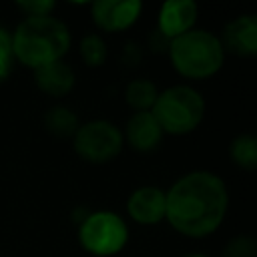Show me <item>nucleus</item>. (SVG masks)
<instances>
[{
	"label": "nucleus",
	"instance_id": "16",
	"mask_svg": "<svg viewBox=\"0 0 257 257\" xmlns=\"http://www.w3.org/2000/svg\"><path fill=\"white\" fill-rule=\"evenodd\" d=\"M80 56L84 58V62L88 66H100L106 58V46H104L102 38L96 34L84 36L80 42Z\"/></svg>",
	"mask_w": 257,
	"mask_h": 257
},
{
	"label": "nucleus",
	"instance_id": "15",
	"mask_svg": "<svg viewBox=\"0 0 257 257\" xmlns=\"http://www.w3.org/2000/svg\"><path fill=\"white\" fill-rule=\"evenodd\" d=\"M231 157L239 167L253 171L257 167V141L249 135L237 137L231 145Z\"/></svg>",
	"mask_w": 257,
	"mask_h": 257
},
{
	"label": "nucleus",
	"instance_id": "7",
	"mask_svg": "<svg viewBox=\"0 0 257 257\" xmlns=\"http://www.w3.org/2000/svg\"><path fill=\"white\" fill-rule=\"evenodd\" d=\"M143 4L139 0H98L92 2V20L108 32H118L128 28L141 12Z\"/></svg>",
	"mask_w": 257,
	"mask_h": 257
},
{
	"label": "nucleus",
	"instance_id": "17",
	"mask_svg": "<svg viewBox=\"0 0 257 257\" xmlns=\"http://www.w3.org/2000/svg\"><path fill=\"white\" fill-rule=\"evenodd\" d=\"M223 257H257V245L253 237H235L227 243Z\"/></svg>",
	"mask_w": 257,
	"mask_h": 257
},
{
	"label": "nucleus",
	"instance_id": "14",
	"mask_svg": "<svg viewBox=\"0 0 257 257\" xmlns=\"http://www.w3.org/2000/svg\"><path fill=\"white\" fill-rule=\"evenodd\" d=\"M44 124L46 128L56 135V137H70L76 133L78 128V118L76 114L70 110V108H64V106H54L46 112L44 116Z\"/></svg>",
	"mask_w": 257,
	"mask_h": 257
},
{
	"label": "nucleus",
	"instance_id": "12",
	"mask_svg": "<svg viewBox=\"0 0 257 257\" xmlns=\"http://www.w3.org/2000/svg\"><path fill=\"white\" fill-rule=\"evenodd\" d=\"M36 84L46 94L62 96L74 86V72L68 64L56 60L36 68Z\"/></svg>",
	"mask_w": 257,
	"mask_h": 257
},
{
	"label": "nucleus",
	"instance_id": "1",
	"mask_svg": "<svg viewBox=\"0 0 257 257\" xmlns=\"http://www.w3.org/2000/svg\"><path fill=\"white\" fill-rule=\"evenodd\" d=\"M225 213V183L209 171L189 173L165 193V217L183 235L205 237L213 233Z\"/></svg>",
	"mask_w": 257,
	"mask_h": 257
},
{
	"label": "nucleus",
	"instance_id": "10",
	"mask_svg": "<svg viewBox=\"0 0 257 257\" xmlns=\"http://www.w3.org/2000/svg\"><path fill=\"white\" fill-rule=\"evenodd\" d=\"M225 46L241 56H253L257 52V20L255 16H239L225 26Z\"/></svg>",
	"mask_w": 257,
	"mask_h": 257
},
{
	"label": "nucleus",
	"instance_id": "5",
	"mask_svg": "<svg viewBox=\"0 0 257 257\" xmlns=\"http://www.w3.org/2000/svg\"><path fill=\"white\" fill-rule=\"evenodd\" d=\"M78 237H80V245L88 253L106 257L118 253L124 247L128 231L118 215L108 211H96L80 223Z\"/></svg>",
	"mask_w": 257,
	"mask_h": 257
},
{
	"label": "nucleus",
	"instance_id": "13",
	"mask_svg": "<svg viewBox=\"0 0 257 257\" xmlns=\"http://www.w3.org/2000/svg\"><path fill=\"white\" fill-rule=\"evenodd\" d=\"M157 96H159L157 86H155L151 80H147V78H137V80H133V82L126 86V90H124L126 102H128L133 108H137L139 112L153 108Z\"/></svg>",
	"mask_w": 257,
	"mask_h": 257
},
{
	"label": "nucleus",
	"instance_id": "2",
	"mask_svg": "<svg viewBox=\"0 0 257 257\" xmlns=\"http://www.w3.org/2000/svg\"><path fill=\"white\" fill-rule=\"evenodd\" d=\"M10 38L12 54L34 70L60 60L70 46L66 24L52 16H26Z\"/></svg>",
	"mask_w": 257,
	"mask_h": 257
},
{
	"label": "nucleus",
	"instance_id": "4",
	"mask_svg": "<svg viewBox=\"0 0 257 257\" xmlns=\"http://www.w3.org/2000/svg\"><path fill=\"white\" fill-rule=\"evenodd\" d=\"M161 131L185 135L199 126L205 114V102L191 86H171L161 92L151 108Z\"/></svg>",
	"mask_w": 257,
	"mask_h": 257
},
{
	"label": "nucleus",
	"instance_id": "9",
	"mask_svg": "<svg viewBox=\"0 0 257 257\" xmlns=\"http://www.w3.org/2000/svg\"><path fill=\"white\" fill-rule=\"evenodd\" d=\"M126 207L137 223L155 225L165 217V191L157 187H141L131 195Z\"/></svg>",
	"mask_w": 257,
	"mask_h": 257
},
{
	"label": "nucleus",
	"instance_id": "8",
	"mask_svg": "<svg viewBox=\"0 0 257 257\" xmlns=\"http://www.w3.org/2000/svg\"><path fill=\"white\" fill-rule=\"evenodd\" d=\"M197 18V4L191 0H169L159 12V30L167 38H177L191 30Z\"/></svg>",
	"mask_w": 257,
	"mask_h": 257
},
{
	"label": "nucleus",
	"instance_id": "3",
	"mask_svg": "<svg viewBox=\"0 0 257 257\" xmlns=\"http://www.w3.org/2000/svg\"><path fill=\"white\" fill-rule=\"evenodd\" d=\"M171 62L183 76L207 78L223 64V42L207 30H187L169 44Z\"/></svg>",
	"mask_w": 257,
	"mask_h": 257
},
{
	"label": "nucleus",
	"instance_id": "19",
	"mask_svg": "<svg viewBox=\"0 0 257 257\" xmlns=\"http://www.w3.org/2000/svg\"><path fill=\"white\" fill-rule=\"evenodd\" d=\"M22 10L28 12V16H48V12L54 8L52 0H42V2H18Z\"/></svg>",
	"mask_w": 257,
	"mask_h": 257
},
{
	"label": "nucleus",
	"instance_id": "6",
	"mask_svg": "<svg viewBox=\"0 0 257 257\" xmlns=\"http://www.w3.org/2000/svg\"><path fill=\"white\" fill-rule=\"evenodd\" d=\"M122 149L120 131L106 120H92L76 128L74 151L90 163H106Z\"/></svg>",
	"mask_w": 257,
	"mask_h": 257
},
{
	"label": "nucleus",
	"instance_id": "20",
	"mask_svg": "<svg viewBox=\"0 0 257 257\" xmlns=\"http://www.w3.org/2000/svg\"><path fill=\"white\" fill-rule=\"evenodd\" d=\"M183 257H205V255H199V253H191V255H183Z\"/></svg>",
	"mask_w": 257,
	"mask_h": 257
},
{
	"label": "nucleus",
	"instance_id": "11",
	"mask_svg": "<svg viewBox=\"0 0 257 257\" xmlns=\"http://www.w3.org/2000/svg\"><path fill=\"white\" fill-rule=\"evenodd\" d=\"M161 137H163V131L155 120V116L151 114V110L135 112L126 122V139L131 147L137 151H143V153L153 151L161 143Z\"/></svg>",
	"mask_w": 257,
	"mask_h": 257
},
{
	"label": "nucleus",
	"instance_id": "18",
	"mask_svg": "<svg viewBox=\"0 0 257 257\" xmlns=\"http://www.w3.org/2000/svg\"><path fill=\"white\" fill-rule=\"evenodd\" d=\"M12 38L10 34L0 28V80H4L12 66Z\"/></svg>",
	"mask_w": 257,
	"mask_h": 257
}]
</instances>
